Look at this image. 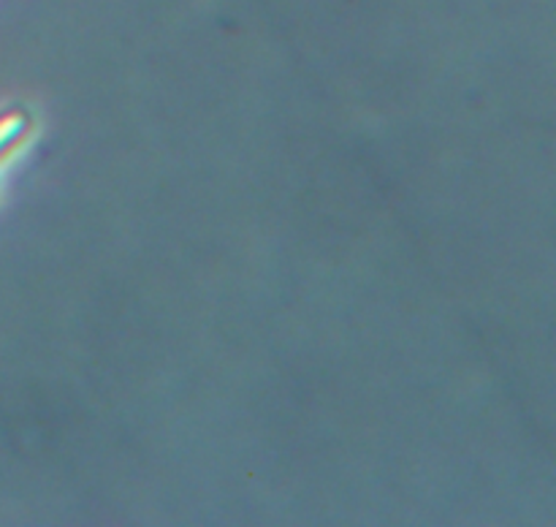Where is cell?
Instances as JSON below:
<instances>
[{
    "instance_id": "1",
    "label": "cell",
    "mask_w": 556,
    "mask_h": 527,
    "mask_svg": "<svg viewBox=\"0 0 556 527\" xmlns=\"http://www.w3.org/2000/svg\"><path fill=\"white\" fill-rule=\"evenodd\" d=\"M27 128H30V117L22 109H9L0 114V155L9 152L27 134Z\"/></svg>"
}]
</instances>
